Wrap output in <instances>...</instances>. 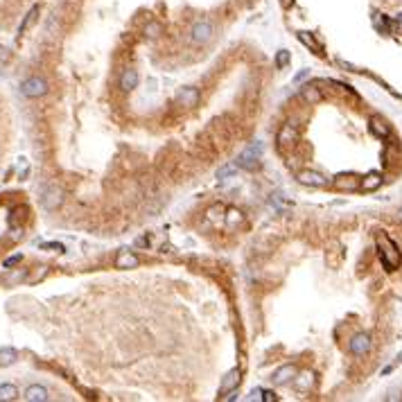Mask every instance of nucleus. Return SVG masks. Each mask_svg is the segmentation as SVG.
<instances>
[{
  "mask_svg": "<svg viewBox=\"0 0 402 402\" xmlns=\"http://www.w3.org/2000/svg\"><path fill=\"white\" fill-rule=\"evenodd\" d=\"M377 246H380V258H382V262H384V267H387V271L398 269L400 262H402V256H400L398 246H395V242L389 240L387 235H380V237H377Z\"/></svg>",
  "mask_w": 402,
  "mask_h": 402,
  "instance_id": "f257e3e1",
  "label": "nucleus"
},
{
  "mask_svg": "<svg viewBox=\"0 0 402 402\" xmlns=\"http://www.w3.org/2000/svg\"><path fill=\"white\" fill-rule=\"evenodd\" d=\"M213 36H215V25L210 21H197L195 25H192V30H190V39L195 43H210L213 41Z\"/></svg>",
  "mask_w": 402,
  "mask_h": 402,
  "instance_id": "f03ea898",
  "label": "nucleus"
},
{
  "mask_svg": "<svg viewBox=\"0 0 402 402\" xmlns=\"http://www.w3.org/2000/svg\"><path fill=\"white\" fill-rule=\"evenodd\" d=\"M260 156H262V145L256 143L237 156V165L244 167V169H256L260 165Z\"/></svg>",
  "mask_w": 402,
  "mask_h": 402,
  "instance_id": "7ed1b4c3",
  "label": "nucleus"
},
{
  "mask_svg": "<svg viewBox=\"0 0 402 402\" xmlns=\"http://www.w3.org/2000/svg\"><path fill=\"white\" fill-rule=\"evenodd\" d=\"M41 203L45 210H56V208L64 203V190L59 185H48L43 190V197H41Z\"/></svg>",
  "mask_w": 402,
  "mask_h": 402,
  "instance_id": "20e7f679",
  "label": "nucleus"
},
{
  "mask_svg": "<svg viewBox=\"0 0 402 402\" xmlns=\"http://www.w3.org/2000/svg\"><path fill=\"white\" fill-rule=\"evenodd\" d=\"M21 93L25 98H41V95L48 93V84L41 77H30L21 84Z\"/></svg>",
  "mask_w": 402,
  "mask_h": 402,
  "instance_id": "39448f33",
  "label": "nucleus"
},
{
  "mask_svg": "<svg viewBox=\"0 0 402 402\" xmlns=\"http://www.w3.org/2000/svg\"><path fill=\"white\" fill-rule=\"evenodd\" d=\"M369 350H371V337L366 335V332H359V335H355L353 339H350V353L353 355L364 357Z\"/></svg>",
  "mask_w": 402,
  "mask_h": 402,
  "instance_id": "423d86ee",
  "label": "nucleus"
},
{
  "mask_svg": "<svg viewBox=\"0 0 402 402\" xmlns=\"http://www.w3.org/2000/svg\"><path fill=\"white\" fill-rule=\"evenodd\" d=\"M298 181H301L303 185H312V188H326L328 185V179L323 174L312 172V169H305V172L298 174Z\"/></svg>",
  "mask_w": 402,
  "mask_h": 402,
  "instance_id": "0eeeda50",
  "label": "nucleus"
},
{
  "mask_svg": "<svg viewBox=\"0 0 402 402\" xmlns=\"http://www.w3.org/2000/svg\"><path fill=\"white\" fill-rule=\"evenodd\" d=\"M177 100L183 106H197V102H199V90H197L195 86H185L177 93Z\"/></svg>",
  "mask_w": 402,
  "mask_h": 402,
  "instance_id": "6e6552de",
  "label": "nucleus"
},
{
  "mask_svg": "<svg viewBox=\"0 0 402 402\" xmlns=\"http://www.w3.org/2000/svg\"><path fill=\"white\" fill-rule=\"evenodd\" d=\"M294 375H296V369H294L292 364H285V366H280V369L274 373V377H271V380H274L276 387H282V384L292 382Z\"/></svg>",
  "mask_w": 402,
  "mask_h": 402,
  "instance_id": "1a4fd4ad",
  "label": "nucleus"
},
{
  "mask_svg": "<svg viewBox=\"0 0 402 402\" xmlns=\"http://www.w3.org/2000/svg\"><path fill=\"white\" fill-rule=\"evenodd\" d=\"M50 395H48V389L41 387V384H32V387H27L25 391V400L27 402H45Z\"/></svg>",
  "mask_w": 402,
  "mask_h": 402,
  "instance_id": "9d476101",
  "label": "nucleus"
},
{
  "mask_svg": "<svg viewBox=\"0 0 402 402\" xmlns=\"http://www.w3.org/2000/svg\"><path fill=\"white\" fill-rule=\"evenodd\" d=\"M294 387L298 389V391H310V387L314 384V373L312 371H303V373H296L294 375Z\"/></svg>",
  "mask_w": 402,
  "mask_h": 402,
  "instance_id": "9b49d317",
  "label": "nucleus"
},
{
  "mask_svg": "<svg viewBox=\"0 0 402 402\" xmlns=\"http://www.w3.org/2000/svg\"><path fill=\"white\" fill-rule=\"evenodd\" d=\"M237 384H240V371L233 369L231 373H226V375H224L222 384H219V393H231Z\"/></svg>",
  "mask_w": 402,
  "mask_h": 402,
  "instance_id": "f8f14e48",
  "label": "nucleus"
},
{
  "mask_svg": "<svg viewBox=\"0 0 402 402\" xmlns=\"http://www.w3.org/2000/svg\"><path fill=\"white\" fill-rule=\"evenodd\" d=\"M116 267L118 269H136L138 267V258L131 251H120L116 258Z\"/></svg>",
  "mask_w": 402,
  "mask_h": 402,
  "instance_id": "ddd939ff",
  "label": "nucleus"
},
{
  "mask_svg": "<svg viewBox=\"0 0 402 402\" xmlns=\"http://www.w3.org/2000/svg\"><path fill=\"white\" fill-rule=\"evenodd\" d=\"M380 185H382V174H380V172H371V174H366V177L359 181V188L366 190V192L377 190Z\"/></svg>",
  "mask_w": 402,
  "mask_h": 402,
  "instance_id": "4468645a",
  "label": "nucleus"
},
{
  "mask_svg": "<svg viewBox=\"0 0 402 402\" xmlns=\"http://www.w3.org/2000/svg\"><path fill=\"white\" fill-rule=\"evenodd\" d=\"M136 86H138V72L129 68V70H124L122 77H120V88L124 90V93H129V90H133Z\"/></svg>",
  "mask_w": 402,
  "mask_h": 402,
  "instance_id": "2eb2a0df",
  "label": "nucleus"
},
{
  "mask_svg": "<svg viewBox=\"0 0 402 402\" xmlns=\"http://www.w3.org/2000/svg\"><path fill=\"white\" fill-rule=\"evenodd\" d=\"M335 185L339 190H355L359 185V179L355 174H341V177H337Z\"/></svg>",
  "mask_w": 402,
  "mask_h": 402,
  "instance_id": "dca6fc26",
  "label": "nucleus"
},
{
  "mask_svg": "<svg viewBox=\"0 0 402 402\" xmlns=\"http://www.w3.org/2000/svg\"><path fill=\"white\" fill-rule=\"evenodd\" d=\"M369 129H371L373 136H377V138H389V127L384 124V120H380V118H371Z\"/></svg>",
  "mask_w": 402,
  "mask_h": 402,
  "instance_id": "f3484780",
  "label": "nucleus"
},
{
  "mask_svg": "<svg viewBox=\"0 0 402 402\" xmlns=\"http://www.w3.org/2000/svg\"><path fill=\"white\" fill-rule=\"evenodd\" d=\"M298 39H301V41H303L305 45H308L310 50H312V52H316V54H321V52H323V45H321L319 41H316V39H314L310 32H298Z\"/></svg>",
  "mask_w": 402,
  "mask_h": 402,
  "instance_id": "a211bd4d",
  "label": "nucleus"
},
{
  "mask_svg": "<svg viewBox=\"0 0 402 402\" xmlns=\"http://www.w3.org/2000/svg\"><path fill=\"white\" fill-rule=\"evenodd\" d=\"M18 398V389L14 384H0V402H11Z\"/></svg>",
  "mask_w": 402,
  "mask_h": 402,
  "instance_id": "6ab92c4d",
  "label": "nucleus"
},
{
  "mask_svg": "<svg viewBox=\"0 0 402 402\" xmlns=\"http://www.w3.org/2000/svg\"><path fill=\"white\" fill-rule=\"evenodd\" d=\"M301 98L305 100V102H310V104H316V102H321V90L319 88H314V86H305V88H301Z\"/></svg>",
  "mask_w": 402,
  "mask_h": 402,
  "instance_id": "aec40b11",
  "label": "nucleus"
},
{
  "mask_svg": "<svg viewBox=\"0 0 402 402\" xmlns=\"http://www.w3.org/2000/svg\"><path fill=\"white\" fill-rule=\"evenodd\" d=\"M18 359V353L14 348H0V366H11Z\"/></svg>",
  "mask_w": 402,
  "mask_h": 402,
  "instance_id": "412c9836",
  "label": "nucleus"
},
{
  "mask_svg": "<svg viewBox=\"0 0 402 402\" xmlns=\"http://www.w3.org/2000/svg\"><path fill=\"white\" fill-rule=\"evenodd\" d=\"M36 16H39V7H36V5H34V7H32L30 11H27V16H25V18H23L21 27H18V34H21V36L27 32V27H32V23L36 21Z\"/></svg>",
  "mask_w": 402,
  "mask_h": 402,
  "instance_id": "4be33fe9",
  "label": "nucleus"
},
{
  "mask_svg": "<svg viewBox=\"0 0 402 402\" xmlns=\"http://www.w3.org/2000/svg\"><path fill=\"white\" fill-rule=\"evenodd\" d=\"M294 138H296V129H294L292 124H285V127L280 129V133H278V143L280 145H290Z\"/></svg>",
  "mask_w": 402,
  "mask_h": 402,
  "instance_id": "5701e85b",
  "label": "nucleus"
},
{
  "mask_svg": "<svg viewBox=\"0 0 402 402\" xmlns=\"http://www.w3.org/2000/svg\"><path fill=\"white\" fill-rule=\"evenodd\" d=\"M235 172H237V165H233V163H226V165H222L217 169V179L219 181H231V177H235Z\"/></svg>",
  "mask_w": 402,
  "mask_h": 402,
  "instance_id": "b1692460",
  "label": "nucleus"
},
{
  "mask_svg": "<svg viewBox=\"0 0 402 402\" xmlns=\"http://www.w3.org/2000/svg\"><path fill=\"white\" fill-rule=\"evenodd\" d=\"M161 32H163V25H161V23H156V21H149L145 25V36H149V39H158V36H161Z\"/></svg>",
  "mask_w": 402,
  "mask_h": 402,
  "instance_id": "393cba45",
  "label": "nucleus"
},
{
  "mask_svg": "<svg viewBox=\"0 0 402 402\" xmlns=\"http://www.w3.org/2000/svg\"><path fill=\"white\" fill-rule=\"evenodd\" d=\"M240 222H242V213L237 210V208H228V210H226V224L233 228V226H237Z\"/></svg>",
  "mask_w": 402,
  "mask_h": 402,
  "instance_id": "a878e982",
  "label": "nucleus"
},
{
  "mask_svg": "<svg viewBox=\"0 0 402 402\" xmlns=\"http://www.w3.org/2000/svg\"><path fill=\"white\" fill-rule=\"evenodd\" d=\"M290 59H292V54L287 52V50H280V52L276 54V66H278V68H285L287 64H290Z\"/></svg>",
  "mask_w": 402,
  "mask_h": 402,
  "instance_id": "bb28decb",
  "label": "nucleus"
},
{
  "mask_svg": "<svg viewBox=\"0 0 402 402\" xmlns=\"http://www.w3.org/2000/svg\"><path fill=\"white\" fill-rule=\"evenodd\" d=\"M224 217V208L222 206H213L210 210H208V219L210 222H217V219H222Z\"/></svg>",
  "mask_w": 402,
  "mask_h": 402,
  "instance_id": "cd10ccee",
  "label": "nucleus"
},
{
  "mask_svg": "<svg viewBox=\"0 0 402 402\" xmlns=\"http://www.w3.org/2000/svg\"><path fill=\"white\" fill-rule=\"evenodd\" d=\"M271 206H276V208H285L287 206V199L282 195H271Z\"/></svg>",
  "mask_w": 402,
  "mask_h": 402,
  "instance_id": "c85d7f7f",
  "label": "nucleus"
},
{
  "mask_svg": "<svg viewBox=\"0 0 402 402\" xmlns=\"http://www.w3.org/2000/svg\"><path fill=\"white\" fill-rule=\"evenodd\" d=\"M41 248H50V251H56V253H64L66 251L64 244H59V242H45V244H41Z\"/></svg>",
  "mask_w": 402,
  "mask_h": 402,
  "instance_id": "c756f323",
  "label": "nucleus"
},
{
  "mask_svg": "<svg viewBox=\"0 0 402 402\" xmlns=\"http://www.w3.org/2000/svg\"><path fill=\"white\" fill-rule=\"evenodd\" d=\"M45 274H48V267H39V271L32 276V278H30V282H39V280H41Z\"/></svg>",
  "mask_w": 402,
  "mask_h": 402,
  "instance_id": "7c9ffc66",
  "label": "nucleus"
},
{
  "mask_svg": "<svg viewBox=\"0 0 402 402\" xmlns=\"http://www.w3.org/2000/svg\"><path fill=\"white\" fill-rule=\"evenodd\" d=\"M23 276H25V274H23V271H16V274L7 276V278H5V280H7L9 285H11V282H18V280H23Z\"/></svg>",
  "mask_w": 402,
  "mask_h": 402,
  "instance_id": "2f4dec72",
  "label": "nucleus"
},
{
  "mask_svg": "<svg viewBox=\"0 0 402 402\" xmlns=\"http://www.w3.org/2000/svg\"><path fill=\"white\" fill-rule=\"evenodd\" d=\"M21 262V256H11L5 260V269H9V267H14V264H18Z\"/></svg>",
  "mask_w": 402,
  "mask_h": 402,
  "instance_id": "473e14b6",
  "label": "nucleus"
},
{
  "mask_svg": "<svg viewBox=\"0 0 402 402\" xmlns=\"http://www.w3.org/2000/svg\"><path fill=\"white\" fill-rule=\"evenodd\" d=\"M248 400H262V389H253V391L248 393Z\"/></svg>",
  "mask_w": 402,
  "mask_h": 402,
  "instance_id": "72a5a7b5",
  "label": "nucleus"
},
{
  "mask_svg": "<svg viewBox=\"0 0 402 402\" xmlns=\"http://www.w3.org/2000/svg\"><path fill=\"white\" fill-rule=\"evenodd\" d=\"M305 77H310V70H301V72H298V75L294 77V84H301Z\"/></svg>",
  "mask_w": 402,
  "mask_h": 402,
  "instance_id": "f704fd0d",
  "label": "nucleus"
},
{
  "mask_svg": "<svg viewBox=\"0 0 402 402\" xmlns=\"http://www.w3.org/2000/svg\"><path fill=\"white\" fill-rule=\"evenodd\" d=\"M262 400H264V402H271V400H276L274 391H262Z\"/></svg>",
  "mask_w": 402,
  "mask_h": 402,
  "instance_id": "c9c22d12",
  "label": "nucleus"
},
{
  "mask_svg": "<svg viewBox=\"0 0 402 402\" xmlns=\"http://www.w3.org/2000/svg\"><path fill=\"white\" fill-rule=\"evenodd\" d=\"M398 222H402V208L398 210Z\"/></svg>",
  "mask_w": 402,
  "mask_h": 402,
  "instance_id": "e433bc0d",
  "label": "nucleus"
}]
</instances>
